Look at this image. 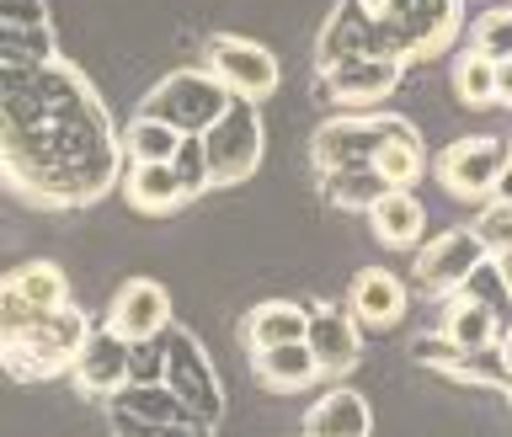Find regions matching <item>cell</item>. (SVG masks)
<instances>
[{
	"label": "cell",
	"mask_w": 512,
	"mask_h": 437,
	"mask_svg": "<svg viewBox=\"0 0 512 437\" xmlns=\"http://www.w3.org/2000/svg\"><path fill=\"white\" fill-rule=\"evenodd\" d=\"M123 144L112 139L96 91L64 59L0 64V176L32 203H96L118 176Z\"/></svg>",
	"instance_id": "obj_1"
},
{
	"label": "cell",
	"mask_w": 512,
	"mask_h": 437,
	"mask_svg": "<svg viewBox=\"0 0 512 437\" xmlns=\"http://www.w3.org/2000/svg\"><path fill=\"white\" fill-rule=\"evenodd\" d=\"M374 22V54L411 64L443 54L459 32V0H363Z\"/></svg>",
	"instance_id": "obj_2"
},
{
	"label": "cell",
	"mask_w": 512,
	"mask_h": 437,
	"mask_svg": "<svg viewBox=\"0 0 512 437\" xmlns=\"http://www.w3.org/2000/svg\"><path fill=\"white\" fill-rule=\"evenodd\" d=\"M86 331H91L86 315H80L75 304H59V310H48L16 347L0 352V368H6L11 379H22V384L70 374V363H75L80 342H86Z\"/></svg>",
	"instance_id": "obj_3"
},
{
	"label": "cell",
	"mask_w": 512,
	"mask_h": 437,
	"mask_svg": "<svg viewBox=\"0 0 512 437\" xmlns=\"http://www.w3.org/2000/svg\"><path fill=\"white\" fill-rule=\"evenodd\" d=\"M198 139H203V160H208V192L240 187L262 166V118H256V102H246V96H230V107Z\"/></svg>",
	"instance_id": "obj_4"
},
{
	"label": "cell",
	"mask_w": 512,
	"mask_h": 437,
	"mask_svg": "<svg viewBox=\"0 0 512 437\" xmlns=\"http://www.w3.org/2000/svg\"><path fill=\"white\" fill-rule=\"evenodd\" d=\"M512 171V144L496 134H475V139H454L438 155V187L459 203H486Z\"/></svg>",
	"instance_id": "obj_5"
},
{
	"label": "cell",
	"mask_w": 512,
	"mask_h": 437,
	"mask_svg": "<svg viewBox=\"0 0 512 437\" xmlns=\"http://www.w3.org/2000/svg\"><path fill=\"white\" fill-rule=\"evenodd\" d=\"M224 107H230V91H224L208 70H171V75L139 102L144 118L171 123L176 134H203V128L214 123Z\"/></svg>",
	"instance_id": "obj_6"
},
{
	"label": "cell",
	"mask_w": 512,
	"mask_h": 437,
	"mask_svg": "<svg viewBox=\"0 0 512 437\" xmlns=\"http://www.w3.org/2000/svg\"><path fill=\"white\" fill-rule=\"evenodd\" d=\"M208 75H214L230 96H246V102H267V96L278 91V59H272L262 43L235 38V32L208 38Z\"/></svg>",
	"instance_id": "obj_7"
},
{
	"label": "cell",
	"mask_w": 512,
	"mask_h": 437,
	"mask_svg": "<svg viewBox=\"0 0 512 437\" xmlns=\"http://www.w3.org/2000/svg\"><path fill=\"white\" fill-rule=\"evenodd\" d=\"M486 246H480L475 224H454V230H443L438 240H427V251L416 256V288H422L427 299H448L459 294L464 283H470V272L486 262Z\"/></svg>",
	"instance_id": "obj_8"
},
{
	"label": "cell",
	"mask_w": 512,
	"mask_h": 437,
	"mask_svg": "<svg viewBox=\"0 0 512 437\" xmlns=\"http://www.w3.org/2000/svg\"><path fill=\"white\" fill-rule=\"evenodd\" d=\"M128 374H134V342L128 336H118L112 326H96L86 331V342H80L75 363H70V379L80 395H102L112 400L128 384Z\"/></svg>",
	"instance_id": "obj_9"
},
{
	"label": "cell",
	"mask_w": 512,
	"mask_h": 437,
	"mask_svg": "<svg viewBox=\"0 0 512 437\" xmlns=\"http://www.w3.org/2000/svg\"><path fill=\"white\" fill-rule=\"evenodd\" d=\"M160 384H166V390L182 400V406L198 416V422L219 416V384H214V374H208L198 342H192L187 331H171V342L160 347Z\"/></svg>",
	"instance_id": "obj_10"
},
{
	"label": "cell",
	"mask_w": 512,
	"mask_h": 437,
	"mask_svg": "<svg viewBox=\"0 0 512 437\" xmlns=\"http://www.w3.org/2000/svg\"><path fill=\"white\" fill-rule=\"evenodd\" d=\"M395 128V112H363V118H331L315 128L310 155L320 171L336 166H368V155L379 150V139Z\"/></svg>",
	"instance_id": "obj_11"
},
{
	"label": "cell",
	"mask_w": 512,
	"mask_h": 437,
	"mask_svg": "<svg viewBox=\"0 0 512 437\" xmlns=\"http://www.w3.org/2000/svg\"><path fill=\"white\" fill-rule=\"evenodd\" d=\"M395 86H400V64L384 59V54H352V59H336L320 70V91H326L336 107H374Z\"/></svg>",
	"instance_id": "obj_12"
},
{
	"label": "cell",
	"mask_w": 512,
	"mask_h": 437,
	"mask_svg": "<svg viewBox=\"0 0 512 437\" xmlns=\"http://www.w3.org/2000/svg\"><path fill=\"white\" fill-rule=\"evenodd\" d=\"M102 326H112L118 336H128V342H155V336L171 331V294L155 278H128L118 294H112Z\"/></svg>",
	"instance_id": "obj_13"
},
{
	"label": "cell",
	"mask_w": 512,
	"mask_h": 437,
	"mask_svg": "<svg viewBox=\"0 0 512 437\" xmlns=\"http://www.w3.org/2000/svg\"><path fill=\"white\" fill-rule=\"evenodd\" d=\"M304 342H310L315 363L326 379H342L358 368L363 358V326L352 320L347 310H336V304H320V310H310V326H304Z\"/></svg>",
	"instance_id": "obj_14"
},
{
	"label": "cell",
	"mask_w": 512,
	"mask_h": 437,
	"mask_svg": "<svg viewBox=\"0 0 512 437\" xmlns=\"http://www.w3.org/2000/svg\"><path fill=\"white\" fill-rule=\"evenodd\" d=\"M406 304H411L406 283H400L395 272H384V267H363L347 288V315L368 331L400 326V320H406Z\"/></svg>",
	"instance_id": "obj_15"
},
{
	"label": "cell",
	"mask_w": 512,
	"mask_h": 437,
	"mask_svg": "<svg viewBox=\"0 0 512 437\" xmlns=\"http://www.w3.org/2000/svg\"><path fill=\"white\" fill-rule=\"evenodd\" d=\"M54 54L43 0H0V64H32Z\"/></svg>",
	"instance_id": "obj_16"
},
{
	"label": "cell",
	"mask_w": 512,
	"mask_h": 437,
	"mask_svg": "<svg viewBox=\"0 0 512 437\" xmlns=\"http://www.w3.org/2000/svg\"><path fill=\"white\" fill-rule=\"evenodd\" d=\"M123 198H128V208H139V214H176V208L192 198V187L182 182V171H176L171 160H144V166H128Z\"/></svg>",
	"instance_id": "obj_17"
},
{
	"label": "cell",
	"mask_w": 512,
	"mask_h": 437,
	"mask_svg": "<svg viewBox=\"0 0 512 437\" xmlns=\"http://www.w3.org/2000/svg\"><path fill=\"white\" fill-rule=\"evenodd\" d=\"M299 437H374V411H368V400L358 390L336 384L310 406Z\"/></svg>",
	"instance_id": "obj_18"
},
{
	"label": "cell",
	"mask_w": 512,
	"mask_h": 437,
	"mask_svg": "<svg viewBox=\"0 0 512 437\" xmlns=\"http://www.w3.org/2000/svg\"><path fill=\"white\" fill-rule=\"evenodd\" d=\"M251 368H256V379H262L272 395L310 390V384L320 379V363H315L310 342H278V347H262V352H251Z\"/></svg>",
	"instance_id": "obj_19"
},
{
	"label": "cell",
	"mask_w": 512,
	"mask_h": 437,
	"mask_svg": "<svg viewBox=\"0 0 512 437\" xmlns=\"http://www.w3.org/2000/svg\"><path fill=\"white\" fill-rule=\"evenodd\" d=\"M502 331H507V320L491 310V304H480L475 294H454V304H448V315H443V336L454 347L464 352H496L502 347Z\"/></svg>",
	"instance_id": "obj_20"
},
{
	"label": "cell",
	"mask_w": 512,
	"mask_h": 437,
	"mask_svg": "<svg viewBox=\"0 0 512 437\" xmlns=\"http://www.w3.org/2000/svg\"><path fill=\"white\" fill-rule=\"evenodd\" d=\"M352 54H374V22H368L363 0L336 6L331 22L320 27V38H315V64H320V70L336 64V59H352Z\"/></svg>",
	"instance_id": "obj_21"
},
{
	"label": "cell",
	"mask_w": 512,
	"mask_h": 437,
	"mask_svg": "<svg viewBox=\"0 0 512 437\" xmlns=\"http://www.w3.org/2000/svg\"><path fill=\"white\" fill-rule=\"evenodd\" d=\"M368 166L384 176V187H416L427 171V150H422V139H416V128L406 118H395V128L379 139V150L368 155Z\"/></svg>",
	"instance_id": "obj_22"
},
{
	"label": "cell",
	"mask_w": 512,
	"mask_h": 437,
	"mask_svg": "<svg viewBox=\"0 0 512 437\" xmlns=\"http://www.w3.org/2000/svg\"><path fill=\"white\" fill-rule=\"evenodd\" d=\"M368 224H374L379 246H416V235L427 230V208L416 203L411 187H390L374 208H368Z\"/></svg>",
	"instance_id": "obj_23"
},
{
	"label": "cell",
	"mask_w": 512,
	"mask_h": 437,
	"mask_svg": "<svg viewBox=\"0 0 512 437\" xmlns=\"http://www.w3.org/2000/svg\"><path fill=\"white\" fill-rule=\"evenodd\" d=\"M304 326H310V310L272 299V304H256L246 315L240 342H246V352H262V347H278V342H304Z\"/></svg>",
	"instance_id": "obj_24"
},
{
	"label": "cell",
	"mask_w": 512,
	"mask_h": 437,
	"mask_svg": "<svg viewBox=\"0 0 512 437\" xmlns=\"http://www.w3.org/2000/svg\"><path fill=\"white\" fill-rule=\"evenodd\" d=\"M320 192H326L331 208H358V214H368L384 192V176L374 166H336V171H320Z\"/></svg>",
	"instance_id": "obj_25"
},
{
	"label": "cell",
	"mask_w": 512,
	"mask_h": 437,
	"mask_svg": "<svg viewBox=\"0 0 512 437\" xmlns=\"http://www.w3.org/2000/svg\"><path fill=\"white\" fill-rule=\"evenodd\" d=\"M123 144V155H128V166H144V160H171L176 155V144H182V134H176L171 123H160V118H139L128 123V134L118 139Z\"/></svg>",
	"instance_id": "obj_26"
},
{
	"label": "cell",
	"mask_w": 512,
	"mask_h": 437,
	"mask_svg": "<svg viewBox=\"0 0 512 437\" xmlns=\"http://www.w3.org/2000/svg\"><path fill=\"white\" fill-rule=\"evenodd\" d=\"M11 288L22 299H32L38 310H59V304H70V283H64V272L54 262H22L16 272H6Z\"/></svg>",
	"instance_id": "obj_27"
},
{
	"label": "cell",
	"mask_w": 512,
	"mask_h": 437,
	"mask_svg": "<svg viewBox=\"0 0 512 437\" xmlns=\"http://www.w3.org/2000/svg\"><path fill=\"white\" fill-rule=\"evenodd\" d=\"M454 96L464 107H496V59L470 48V54L454 64Z\"/></svg>",
	"instance_id": "obj_28"
},
{
	"label": "cell",
	"mask_w": 512,
	"mask_h": 437,
	"mask_svg": "<svg viewBox=\"0 0 512 437\" xmlns=\"http://www.w3.org/2000/svg\"><path fill=\"white\" fill-rule=\"evenodd\" d=\"M43 315H48V310H38L32 299H22V294H16V288H11V278H0V352L22 342V336H27L32 326H38Z\"/></svg>",
	"instance_id": "obj_29"
},
{
	"label": "cell",
	"mask_w": 512,
	"mask_h": 437,
	"mask_svg": "<svg viewBox=\"0 0 512 437\" xmlns=\"http://www.w3.org/2000/svg\"><path fill=\"white\" fill-rule=\"evenodd\" d=\"M475 235L491 256L512 251V192L507 198H486V208H480V219H475Z\"/></svg>",
	"instance_id": "obj_30"
},
{
	"label": "cell",
	"mask_w": 512,
	"mask_h": 437,
	"mask_svg": "<svg viewBox=\"0 0 512 437\" xmlns=\"http://www.w3.org/2000/svg\"><path fill=\"white\" fill-rule=\"evenodd\" d=\"M470 48L486 59H512V11H486L470 27Z\"/></svg>",
	"instance_id": "obj_31"
},
{
	"label": "cell",
	"mask_w": 512,
	"mask_h": 437,
	"mask_svg": "<svg viewBox=\"0 0 512 437\" xmlns=\"http://www.w3.org/2000/svg\"><path fill=\"white\" fill-rule=\"evenodd\" d=\"M171 166L182 171V182L192 187V198H198V192H208V160H203V139H198V134H182V144H176V155H171Z\"/></svg>",
	"instance_id": "obj_32"
},
{
	"label": "cell",
	"mask_w": 512,
	"mask_h": 437,
	"mask_svg": "<svg viewBox=\"0 0 512 437\" xmlns=\"http://www.w3.org/2000/svg\"><path fill=\"white\" fill-rule=\"evenodd\" d=\"M496 102L512 107V59H496Z\"/></svg>",
	"instance_id": "obj_33"
},
{
	"label": "cell",
	"mask_w": 512,
	"mask_h": 437,
	"mask_svg": "<svg viewBox=\"0 0 512 437\" xmlns=\"http://www.w3.org/2000/svg\"><path fill=\"white\" fill-rule=\"evenodd\" d=\"M496 262V272H502V283H507V294H512V251H502V256H491Z\"/></svg>",
	"instance_id": "obj_34"
},
{
	"label": "cell",
	"mask_w": 512,
	"mask_h": 437,
	"mask_svg": "<svg viewBox=\"0 0 512 437\" xmlns=\"http://www.w3.org/2000/svg\"><path fill=\"white\" fill-rule=\"evenodd\" d=\"M502 368L512 374V331H502Z\"/></svg>",
	"instance_id": "obj_35"
}]
</instances>
